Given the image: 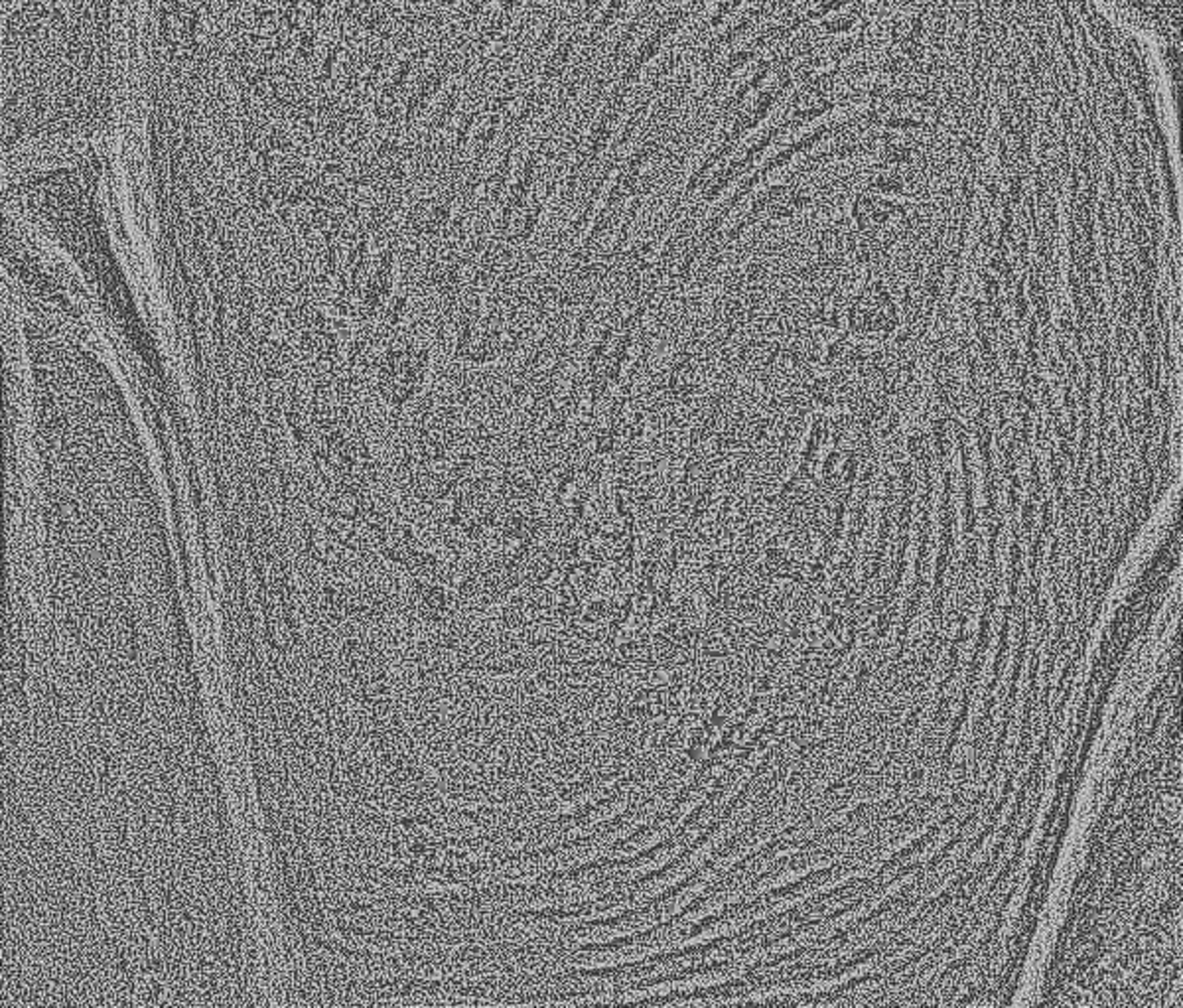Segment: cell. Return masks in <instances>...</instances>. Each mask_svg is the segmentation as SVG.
<instances>
[{"label":"cell","instance_id":"6da1fadb","mask_svg":"<svg viewBox=\"0 0 1183 1008\" xmlns=\"http://www.w3.org/2000/svg\"><path fill=\"white\" fill-rule=\"evenodd\" d=\"M430 369V348L415 340L395 346L381 369V391L391 405L403 409L420 393Z\"/></svg>","mask_w":1183,"mask_h":1008}]
</instances>
